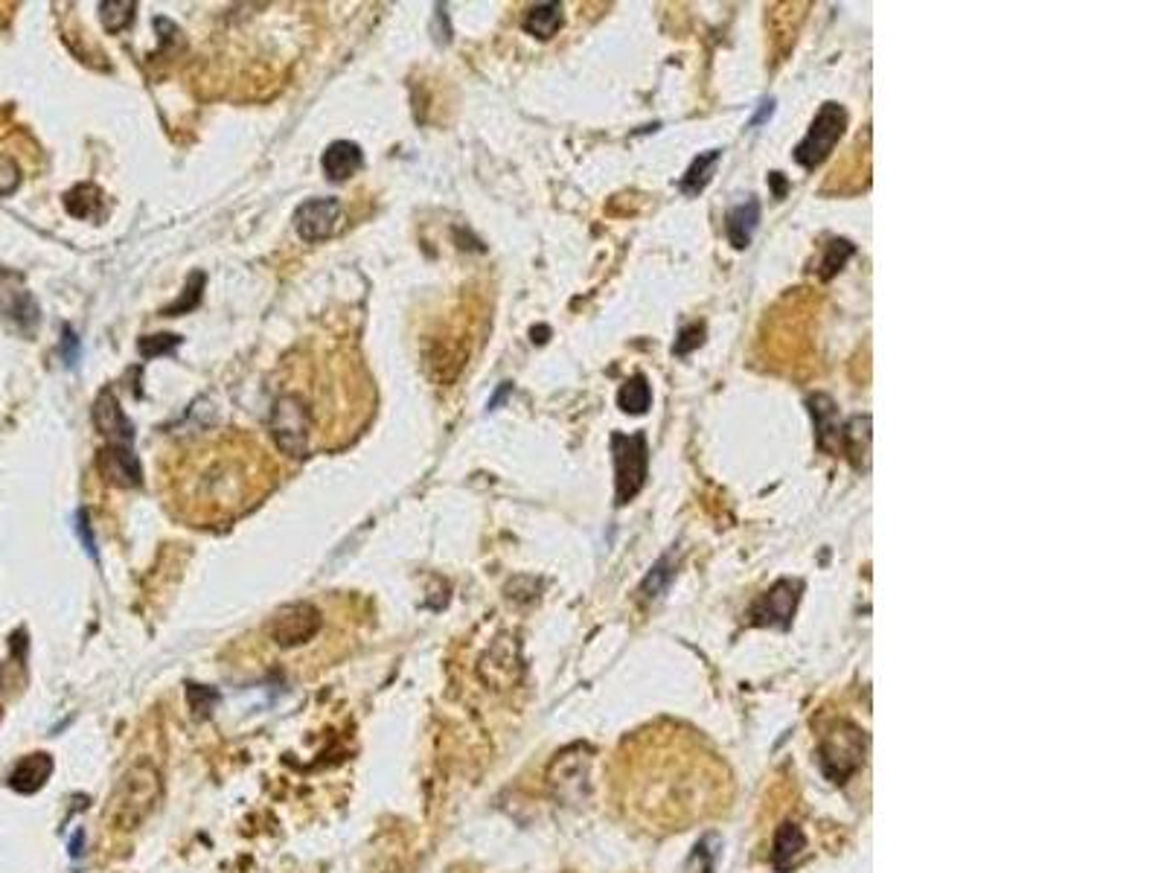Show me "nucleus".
Segmentation results:
<instances>
[{
    "label": "nucleus",
    "instance_id": "21",
    "mask_svg": "<svg viewBox=\"0 0 1164 873\" xmlns=\"http://www.w3.org/2000/svg\"><path fill=\"white\" fill-rule=\"evenodd\" d=\"M617 402H621V408H624L626 414H643L652 402L650 382H647L643 376H632L624 387H621Z\"/></svg>",
    "mask_w": 1164,
    "mask_h": 873
},
{
    "label": "nucleus",
    "instance_id": "9",
    "mask_svg": "<svg viewBox=\"0 0 1164 873\" xmlns=\"http://www.w3.org/2000/svg\"><path fill=\"white\" fill-rule=\"evenodd\" d=\"M341 221V202L338 198H309L294 213V228L300 233V240L321 242L335 233Z\"/></svg>",
    "mask_w": 1164,
    "mask_h": 873
},
{
    "label": "nucleus",
    "instance_id": "4",
    "mask_svg": "<svg viewBox=\"0 0 1164 873\" xmlns=\"http://www.w3.org/2000/svg\"><path fill=\"white\" fill-rule=\"evenodd\" d=\"M323 632V608L315 600H294L268 617L266 638L280 650L292 653L309 646Z\"/></svg>",
    "mask_w": 1164,
    "mask_h": 873
},
{
    "label": "nucleus",
    "instance_id": "19",
    "mask_svg": "<svg viewBox=\"0 0 1164 873\" xmlns=\"http://www.w3.org/2000/svg\"><path fill=\"white\" fill-rule=\"evenodd\" d=\"M562 27V3H536L524 18V29L536 38L557 36Z\"/></svg>",
    "mask_w": 1164,
    "mask_h": 873
},
{
    "label": "nucleus",
    "instance_id": "31",
    "mask_svg": "<svg viewBox=\"0 0 1164 873\" xmlns=\"http://www.w3.org/2000/svg\"><path fill=\"white\" fill-rule=\"evenodd\" d=\"M82 838L85 833H76L74 842H71V856H82Z\"/></svg>",
    "mask_w": 1164,
    "mask_h": 873
},
{
    "label": "nucleus",
    "instance_id": "23",
    "mask_svg": "<svg viewBox=\"0 0 1164 873\" xmlns=\"http://www.w3.org/2000/svg\"><path fill=\"white\" fill-rule=\"evenodd\" d=\"M716 847H719V838L705 836L693 847V856L688 859V864L681 868V873H714L716 864Z\"/></svg>",
    "mask_w": 1164,
    "mask_h": 873
},
{
    "label": "nucleus",
    "instance_id": "5",
    "mask_svg": "<svg viewBox=\"0 0 1164 873\" xmlns=\"http://www.w3.org/2000/svg\"><path fill=\"white\" fill-rule=\"evenodd\" d=\"M612 454H615V501L617 506L629 504L647 484L650 475V446L643 434H612Z\"/></svg>",
    "mask_w": 1164,
    "mask_h": 873
},
{
    "label": "nucleus",
    "instance_id": "14",
    "mask_svg": "<svg viewBox=\"0 0 1164 873\" xmlns=\"http://www.w3.org/2000/svg\"><path fill=\"white\" fill-rule=\"evenodd\" d=\"M809 411H813V420H816L818 446H821L824 451H833V454H839V451H842L844 423L839 420V411H835L833 399H830V396H824V394L809 396Z\"/></svg>",
    "mask_w": 1164,
    "mask_h": 873
},
{
    "label": "nucleus",
    "instance_id": "25",
    "mask_svg": "<svg viewBox=\"0 0 1164 873\" xmlns=\"http://www.w3.org/2000/svg\"><path fill=\"white\" fill-rule=\"evenodd\" d=\"M100 10H102V21H105L108 33H119V29H126L131 24V18H135V3H102Z\"/></svg>",
    "mask_w": 1164,
    "mask_h": 873
},
{
    "label": "nucleus",
    "instance_id": "30",
    "mask_svg": "<svg viewBox=\"0 0 1164 873\" xmlns=\"http://www.w3.org/2000/svg\"><path fill=\"white\" fill-rule=\"evenodd\" d=\"M769 181H771V187H775V198H783V193H786V181H783V175L771 172Z\"/></svg>",
    "mask_w": 1164,
    "mask_h": 873
},
{
    "label": "nucleus",
    "instance_id": "3",
    "mask_svg": "<svg viewBox=\"0 0 1164 873\" xmlns=\"http://www.w3.org/2000/svg\"><path fill=\"white\" fill-rule=\"evenodd\" d=\"M164 795V781L152 760H135L114 783L102 824L111 833H135L155 812Z\"/></svg>",
    "mask_w": 1164,
    "mask_h": 873
},
{
    "label": "nucleus",
    "instance_id": "28",
    "mask_svg": "<svg viewBox=\"0 0 1164 873\" xmlns=\"http://www.w3.org/2000/svg\"><path fill=\"white\" fill-rule=\"evenodd\" d=\"M175 347H178V335H157V338L140 341V352H143V356H161V352H169V349Z\"/></svg>",
    "mask_w": 1164,
    "mask_h": 873
},
{
    "label": "nucleus",
    "instance_id": "20",
    "mask_svg": "<svg viewBox=\"0 0 1164 873\" xmlns=\"http://www.w3.org/2000/svg\"><path fill=\"white\" fill-rule=\"evenodd\" d=\"M673 577H676V562H673V553H667V556H661V560L655 562V568H652L650 574H647V579L641 582V598L658 600L661 594L669 589Z\"/></svg>",
    "mask_w": 1164,
    "mask_h": 873
},
{
    "label": "nucleus",
    "instance_id": "8",
    "mask_svg": "<svg viewBox=\"0 0 1164 873\" xmlns=\"http://www.w3.org/2000/svg\"><path fill=\"white\" fill-rule=\"evenodd\" d=\"M801 589H804V586H801L798 579H795V582H792V579H780L778 586H771V589L754 603V624L786 629L792 615H795V606H798Z\"/></svg>",
    "mask_w": 1164,
    "mask_h": 873
},
{
    "label": "nucleus",
    "instance_id": "13",
    "mask_svg": "<svg viewBox=\"0 0 1164 873\" xmlns=\"http://www.w3.org/2000/svg\"><path fill=\"white\" fill-rule=\"evenodd\" d=\"M100 472L117 487H140V463L131 446H108L100 451Z\"/></svg>",
    "mask_w": 1164,
    "mask_h": 873
},
{
    "label": "nucleus",
    "instance_id": "17",
    "mask_svg": "<svg viewBox=\"0 0 1164 873\" xmlns=\"http://www.w3.org/2000/svg\"><path fill=\"white\" fill-rule=\"evenodd\" d=\"M807 853V836L798 824H783L775 836V850H771V859H775V868L780 873L792 871L795 864L804 859Z\"/></svg>",
    "mask_w": 1164,
    "mask_h": 873
},
{
    "label": "nucleus",
    "instance_id": "11",
    "mask_svg": "<svg viewBox=\"0 0 1164 873\" xmlns=\"http://www.w3.org/2000/svg\"><path fill=\"white\" fill-rule=\"evenodd\" d=\"M93 425L100 428L102 437H108V446H131L135 442V425L126 420L119 408L117 396L111 390H102L93 402Z\"/></svg>",
    "mask_w": 1164,
    "mask_h": 873
},
{
    "label": "nucleus",
    "instance_id": "1",
    "mask_svg": "<svg viewBox=\"0 0 1164 873\" xmlns=\"http://www.w3.org/2000/svg\"><path fill=\"white\" fill-rule=\"evenodd\" d=\"M376 387L353 338H309L283 359L271 405V437L289 458L338 451L364 432Z\"/></svg>",
    "mask_w": 1164,
    "mask_h": 873
},
{
    "label": "nucleus",
    "instance_id": "24",
    "mask_svg": "<svg viewBox=\"0 0 1164 873\" xmlns=\"http://www.w3.org/2000/svg\"><path fill=\"white\" fill-rule=\"evenodd\" d=\"M219 702H221L219 690L204 688V684H187V705H190V710H193L195 717H210Z\"/></svg>",
    "mask_w": 1164,
    "mask_h": 873
},
{
    "label": "nucleus",
    "instance_id": "18",
    "mask_svg": "<svg viewBox=\"0 0 1164 873\" xmlns=\"http://www.w3.org/2000/svg\"><path fill=\"white\" fill-rule=\"evenodd\" d=\"M719 161H722V149H707V152H702V155L690 164V169L685 172V178L679 181V190L685 195H699L702 190H705L707 184H711V178H714L716 172V166H719Z\"/></svg>",
    "mask_w": 1164,
    "mask_h": 873
},
{
    "label": "nucleus",
    "instance_id": "12",
    "mask_svg": "<svg viewBox=\"0 0 1164 873\" xmlns=\"http://www.w3.org/2000/svg\"><path fill=\"white\" fill-rule=\"evenodd\" d=\"M55 763L53 757L47 752H36L21 757L18 763L12 766L10 778H7V786L18 795H36L38 789H44V783L50 781Z\"/></svg>",
    "mask_w": 1164,
    "mask_h": 873
},
{
    "label": "nucleus",
    "instance_id": "2",
    "mask_svg": "<svg viewBox=\"0 0 1164 873\" xmlns=\"http://www.w3.org/2000/svg\"><path fill=\"white\" fill-rule=\"evenodd\" d=\"M277 487L271 451L239 428H210L175 442L161 458V496L190 527H228Z\"/></svg>",
    "mask_w": 1164,
    "mask_h": 873
},
{
    "label": "nucleus",
    "instance_id": "10",
    "mask_svg": "<svg viewBox=\"0 0 1164 873\" xmlns=\"http://www.w3.org/2000/svg\"><path fill=\"white\" fill-rule=\"evenodd\" d=\"M550 786L565 800H579L588 789V752L586 748H568L562 752L550 766Z\"/></svg>",
    "mask_w": 1164,
    "mask_h": 873
},
{
    "label": "nucleus",
    "instance_id": "7",
    "mask_svg": "<svg viewBox=\"0 0 1164 873\" xmlns=\"http://www.w3.org/2000/svg\"><path fill=\"white\" fill-rule=\"evenodd\" d=\"M862 754H865L862 731L847 726V722H842V726L835 728L833 734H827L824 740H821V748H818L821 769H824L827 778L835 783H844L853 772H856V769H859V766H862Z\"/></svg>",
    "mask_w": 1164,
    "mask_h": 873
},
{
    "label": "nucleus",
    "instance_id": "27",
    "mask_svg": "<svg viewBox=\"0 0 1164 873\" xmlns=\"http://www.w3.org/2000/svg\"><path fill=\"white\" fill-rule=\"evenodd\" d=\"M702 341H705V326H702V323H690V326L681 330L679 338H676L673 352H676V356H688V352H693Z\"/></svg>",
    "mask_w": 1164,
    "mask_h": 873
},
{
    "label": "nucleus",
    "instance_id": "26",
    "mask_svg": "<svg viewBox=\"0 0 1164 873\" xmlns=\"http://www.w3.org/2000/svg\"><path fill=\"white\" fill-rule=\"evenodd\" d=\"M18 184H21L18 164H15V161H12L10 155H3V152H0V198H3V195L15 193V190H18Z\"/></svg>",
    "mask_w": 1164,
    "mask_h": 873
},
{
    "label": "nucleus",
    "instance_id": "16",
    "mask_svg": "<svg viewBox=\"0 0 1164 873\" xmlns=\"http://www.w3.org/2000/svg\"><path fill=\"white\" fill-rule=\"evenodd\" d=\"M321 166L330 181H347V178H353V175L364 166V152H361L356 143H349V140H338V143H332V146L323 152Z\"/></svg>",
    "mask_w": 1164,
    "mask_h": 873
},
{
    "label": "nucleus",
    "instance_id": "22",
    "mask_svg": "<svg viewBox=\"0 0 1164 873\" xmlns=\"http://www.w3.org/2000/svg\"><path fill=\"white\" fill-rule=\"evenodd\" d=\"M853 254H856V248H853V242L833 240L824 248V259L818 262V277H821V280H830V277H835L844 268V262H847V259L853 257Z\"/></svg>",
    "mask_w": 1164,
    "mask_h": 873
},
{
    "label": "nucleus",
    "instance_id": "6",
    "mask_svg": "<svg viewBox=\"0 0 1164 873\" xmlns=\"http://www.w3.org/2000/svg\"><path fill=\"white\" fill-rule=\"evenodd\" d=\"M844 126H847V111L839 102H824L813 126H809L807 138L795 146V161L804 169H816V166L824 164L835 143H839V138L844 134Z\"/></svg>",
    "mask_w": 1164,
    "mask_h": 873
},
{
    "label": "nucleus",
    "instance_id": "29",
    "mask_svg": "<svg viewBox=\"0 0 1164 873\" xmlns=\"http://www.w3.org/2000/svg\"><path fill=\"white\" fill-rule=\"evenodd\" d=\"M771 114H775V100L769 97V100L760 102V108H757V114L752 117V126H763V123L769 120Z\"/></svg>",
    "mask_w": 1164,
    "mask_h": 873
},
{
    "label": "nucleus",
    "instance_id": "15",
    "mask_svg": "<svg viewBox=\"0 0 1164 873\" xmlns=\"http://www.w3.org/2000/svg\"><path fill=\"white\" fill-rule=\"evenodd\" d=\"M757 224H760V202H757L754 195H749L745 202L731 207L728 216H725V233H728V242H731L737 251L749 248L754 240V230H757Z\"/></svg>",
    "mask_w": 1164,
    "mask_h": 873
}]
</instances>
